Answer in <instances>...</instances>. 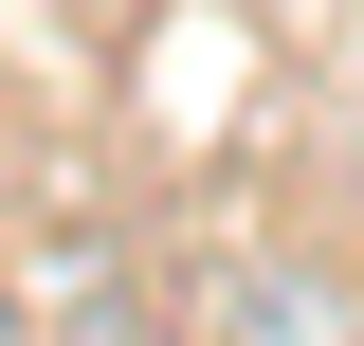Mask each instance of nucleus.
I'll use <instances>...</instances> for the list:
<instances>
[{
    "mask_svg": "<svg viewBox=\"0 0 364 346\" xmlns=\"http://www.w3.org/2000/svg\"><path fill=\"white\" fill-rule=\"evenodd\" d=\"M0 346H18V310H0Z\"/></svg>",
    "mask_w": 364,
    "mask_h": 346,
    "instance_id": "f257e3e1",
    "label": "nucleus"
}]
</instances>
